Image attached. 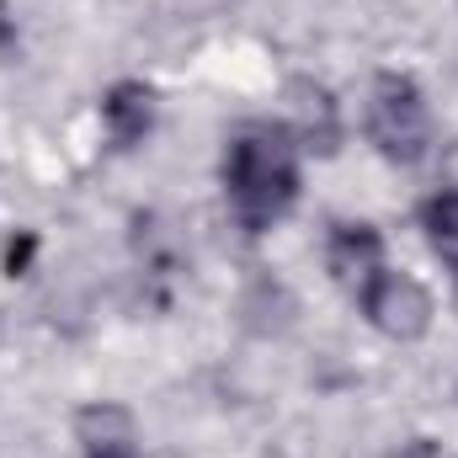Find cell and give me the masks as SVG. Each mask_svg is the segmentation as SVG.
Wrapping results in <instances>:
<instances>
[{
	"label": "cell",
	"instance_id": "obj_1",
	"mask_svg": "<svg viewBox=\"0 0 458 458\" xmlns=\"http://www.w3.org/2000/svg\"><path fill=\"white\" fill-rule=\"evenodd\" d=\"M225 198L245 234H267L299 203V139L288 123H245L229 139Z\"/></svg>",
	"mask_w": 458,
	"mask_h": 458
},
{
	"label": "cell",
	"instance_id": "obj_2",
	"mask_svg": "<svg viewBox=\"0 0 458 458\" xmlns=\"http://www.w3.org/2000/svg\"><path fill=\"white\" fill-rule=\"evenodd\" d=\"M368 139L389 165H421L432 149V113L411 75L384 70L368 91Z\"/></svg>",
	"mask_w": 458,
	"mask_h": 458
},
{
	"label": "cell",
	"instance_id": "obj_3",
	"mask_svg": "<svg viewBox=\"0 0 458 458\" xmlns=\"http://www.w3.org/2000/svg\"><path fill=\"white\" fill-rule=\"evenodd\" d=\"M357 304H362L368 326L384 331L389 342H421V336L432 331V293H427L416 277H405V272H389V267H384V272L357 293Z\"/></svg>",
	"mask_w": 458,
	"mask_h": 458
},
{
	"label": "cell",
	"instance_id": "obj_4",
	"mask_svg": "<svg viewBox=\"0 0 458 458\" xmlns=\"http://www.w3.org/2000/svg\"><path fill=\"white\" fill-rule=\"evenodd\" d=\"M288 133L310 155H336L342 144V107L320 81H288Z\"/></svg>",
	"mask_w": 458,
	"mask_h": 458
},
{
	"label": "cell",
	"instance_id": "obj_5",
	"mask_svg": "<svg viewBox=\"0 0 458 458\" xmlns=\"http://www.w3.org/2000/svg\"><path fill=\"white\" fill-rule=\"evenodd\" d=\"M326 267H331V277L342 283L346 293L357 299V293L384 272V234L373 225H331Z\"/></svg>",
	"mask_w": 458,
	"mask_h": 458
},
{
	"label": "cell",
	"instance_id": "obj_6",
	"mask_svg": "<svg viewBox=\"0 0 458 458\" xmlns=\"http://www.w3.org/2000/svg\"><path fill=\"white\" fill-rule=\"evenodd\" d=\"M102 123H107V139L117 149H133L155 128V91L144 81H117L102 97Z\"/></svg>",
	"mask_w": 458,
	"mask_h": 458
},
{
	"label": "cell",
	"instance_id": "obj_7",
	"mask_svg": "<svg viewBox=\"0 0 458 458\" xmlns=\"http://www.w3.org/2000/svg\"><path fill=\"white\" fill-rule=\"evenodd\" d=\"M421 229H427V245L443 256V267L458 272V187H443L421 203Z\"/></svg>",
	"mask_w": 458,
	"mask_h": 458
},
{
	"label": "cell",
	"instance_id": "obj_8",
	"mask_svg": "<svg viewBox=\"0 0 458 458\" xmlns=\"http://www.w3.org/2000/svg\"><path fill=\"white\" fill-rule=\"evenodd\" d=\"M32 250H38V240H32V234L11 240V250H5V272H11V277H21V272H27V261H32Z\"/></svg>",
	"mask_w": 458,
	"mask_h": 458
},
{
	"label": "cell",
	"instance_id": "obj_9",
	"mask_svg": "<svg viewBox=\"0 0 458 458\" xmlns=\"http://www.w3.org/2000/svg\"><path fill=\"white\" fill-rule=\"evenodd\" d=\"M16 43H21V32H16V16H11V5L0 0V54H16Z\"/></svg>",
	"mask_w": 458,
	"mask_h": 458
},
{
	"label": "cell",
	"instance_id": "obj_10",
	"mask_svg": "<svg viewBox=\"0 0 458 458\" xmlns=\"http://www.w3.org/2000/svg\"><path fill=\"white\" fill-rule=\"evenodd\" d=\"M86 458H133V443H117V448H86Z\"/></svg>",
	"mask_w": 458,
	"mask_h": 458
},
{
	"label": "cell",
	"instance_id": "obj_11",
	"mask_svg": "<svg viewBox=\"0 0 458 458\" xmlns=\"http://www.w3.org/2000/svg\"><path fill=\"white\" fill-rule=\"evenodd\" d=\"M405 458H448V454H437L432 443H411V454H405Z\"/></svg>",
	"mask_w": 458,
	"mask_h": 458
},
{
	"label": "cell",
	"instance_id": "obj_12",
	"mask_svg": "<svg viewBox=\"0 0 458 458\" xmlns=\"http://www.w3.org/2000/svg\"><path fill=\"white\" fill-rule=\"evenodd\" d=\"M454 310H458V272H454Z\"/></svg>",
	"mask_w": 458,
	"mask_h": 458
}]
</instances>
